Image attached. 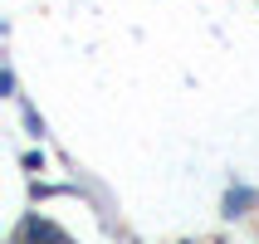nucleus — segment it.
I'll return each mask as SVG.
<instances>
[{
	"label": "nucleus",
	"mask_w": 259,
	"mask_h": 244,
	"mask_svg": "<svg viewBox=\"0 0 259 244\" xmlns=\"http://www.w3.org/2000/svg\"><path fill=\"white\" fill-rule=\"evenodd\" d=\"M25 244H69V234L54 230L49 220H29L25 225Z\"/></svg>",
	"instance_id": "1"
},
{
	"label": "nucleus",
	"mask_w": 259,
	"mask_h": 244,
	"mask_svg": "<svg viewBox=\"0 0 259 244\" xmlns=\"http://www.w3.org/2000/svg\"><path fill=\"white\" fill-rule=\"evenodd\" d=\"M249 201H254V190H230V196H225V215H245Z\"/></svg>",
	"instance_id": "2"
}]
</instances>
